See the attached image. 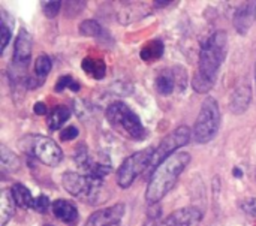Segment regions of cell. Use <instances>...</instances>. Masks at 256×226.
<instances>
[{
	"label": "cell",
	"instance_id": "cell-8",
	"mask_svg": "<svg viewBox=\"0 0 256 226\" xmlns=\"http://www.w3.org/2000/svg\"><path fill=\"white\" fill-rule=\"evenodd\" d=\"M192 140V129L189 126H178L177 129H174L171 134H168L160 142L159 146L154 148V154H153V160H152V172L158 168V165H160L165 159H168L170 156L178 153L177 150L188 146Z\"/></svg>",
	"mask_w": 256,
	"mask_h": 226
},
{
	"label": "cell",
	"instance_id": "cell-1",
	"mask_svg": "<svg viewBox=\"0 0 256 226\" xmlns=\"http://www.w3.org/2000/svg\"><path fill=\"white\" fill-rule=\"evenodd\" d=\"M228 54V36L219 30L207 38L200 50L198 70L192 76V88L196 93L210 92L218 80L222 63Z\"/></svg>",
	"mask_w": 256,
	"mask_h": 226
},
{
	"label": "cell",
	"instance_id": "cell-21",
	"mask_svg": "<svg viewBox=\"0 0 256 226\" xmlns=\"http://www.w3.org/2000/svg\"><path fill=\"white\" fill-rule=\"evenodd\" d=\"M10 192H12L15 204L20 208H32L34 198L32 196V192L28 190V188H26L22 183H15L10 188Z\"/></svg>",
	"mask_w": 256,
	"mask_h": 226
},
{
	"label": "cell",
	"instance_id": "cell-3",
	"mask_svg": "<svg viewBox=\"0 0 256 226\" xmlns=\"http://www.w3.org/2000/svg\"><path fill=\"white\" fill-rule=\"evenodd\" d=\"M105 117L111 128L122 136L132 141H144L147 138V129L141 118L124 102L118 100L111 104L105 111Z\"/></svg>",
	"mask_w": 256,
	"mask_h": 226
},
{
	"label": "cell",
	"instance_id": "cell-14",
	"mask_svg": "<svg viewBox=\"0 0 256 226\" xmlns=\"http://www.w3.org/2000/svg\"><path fill=\"white\" fill-rule=\"evenodd\" d=\"M50 70H51V58L48 56H45V54H40L36 58V63H34V75L28 76L26 80L27 81V87L28 88L40 87L45 82V78L50 74Z\"/></svg>",
	"mask_w": 256,
	"mask_h": 226
},
{
	"label": "cell",
	"instance_id": "cell-13",
	"mask_svg": "<svg viewBox=\"0 0 256 226\" xmlns=\"http://www.w3.org/2000/svg\"><path fill=\"white\" fill-rule=\"evenodd\" d=\"M252 102V88L248 84H243L234 90L231 94V102H230V110L234 114H243L248 111L249 105Z\"/></svg>",
	"mask_w": 256,
	"mask_h": 226
},
{
	"label": "cell",
	"instance_id": "cell-17",
	"mask_svg": "<svg viewBox=\"0 0 256 226\" xmlns=\"http://www.w3.org/2000/svg\"><path fill=\"white\" fill-rule=\"evenodd\" d=\"M15 201L10 189H3L0 192V226H6L15 214Z\"/></svg>",
	"mask_w": 256,
	"mask_h": 226
},
{
	"label": "cell",
	"instance_id": "cell-5",
	"mask_svg": "<svg viewBox=\"0 0 256 226\" xmlns=\"http://www.w3.org/2000/svg\"><path fill=\"white\" fill-rule=\"evenodd\" d=\"M20 148L28 156L38 159L46 166H58L63 160V152L58 144L45 135H26L18 141Z\"/></svg>",
	"mask_w": 256,
	"mask_h": 226
},
{
	"label": "cell",
	"instance_id": "cell-6",
	"mask_svg": "<svg viewBox=\"0 0 256 226\" xmlns=\"http://www.w3.org/2000/svg\"><path fill=\"white\" fill-rule=\"evenodd\" d=\"M220 124V110L219 104L214 98H207L200 110V114L195 120L194 129H192V138L198 144H207L210 142Z\"/></svg>",
	"mask_w": 256,
	"mask_h": 226
},
{
	"label": "cell",
	"instance_id": "cell-24",
	"mask_svg": "<svg viewBox=\"0 0 256 226\" xmlns=\"http://www.w3.org/2000/svg\"><path fill=\"white\" fill-rule=\"evenodd\" d=\"M66 88H69V90H72V92H78V90H80V82H76V81L74 80V76H70V75H62V76L57 80L56 86H54V92L60 93V92H63V90H66Z\"/></svg>",
	"mask_w": 256,
	"mask_h": 226
},
{
	"label": "cell",
	"instance_id": "cell-10",
	"mask_svg": "<svg viewBox=\"0 0 256 226\" xmlns=\"http://www.w3.org/2000/svg\"><path fill=\"white\" fill-rule=\"evenodd\" d=\"M201 220L202 213L196 207H183L159 222V226H200Z\"/></svg>",
	"mask_w": 256,
	"mask_h": 226
},
{
	"label": "cell",
	"instance_id": "cell-12",
	"mask_svg": "<svg viewBox=\"0 0 256 226\" xmlns=\"http://www.w3.org/2000/svg\"><path fill=\"white\" fill-rule=\"evenodd\" d=\"M256 18V2H248L234 14V27L238 33L246 34Z\"/></svg>",
	"mask_w": 256,
	"mask_h": 226
},
{
	"label": "cell",
	"instance_id": "cell-15",
	"mask_svg": "<svg viewBox=\"0 0 256 226\" xmlns=\"http://www.w3.org/2000/svg\"><path fill=\"white\" fill-rule=\"evenodd\" d=\"M51 212L56 219L62 220L63 224H74L78 219V210L76 207L66 200H56L52 202Z\"/></svg>",
	"mask_w": 256,
	"mask_h": 226
},
{
	"label": "cell",
	"instance_id": "cell-33",
	"mask_svg": "<svg viewBox=\"0 0 256 226\" xmlns=\"http://www.w3.org/2000/svg\"><path fill=\"white\" fill-rule=\"evenodd\" d=\"M255 87H256V64H255Z\"/></svg>",
	"mask_w": 256,
	"mask_h": 226
},
{
	"label": "cell",
	"instance_id": "cell-31",
	"mask_svg": "<svg viewBox=\"0 0 256 226\" xmlns=\"http://www.w3.org/2000/svg\"><path fill=\"white\" fill-rule=\"evenodd\" d=\"M232 171H234V177H237V178H242L243 177V171L240 168H234Z\"/></svg>",
	"mask_w": 256,
	"mask_h": 226
},
{
	"label": "cell",
	"instance_id": "cell-34",
	"mask_svg": "<svg viewBox=\"0 0 256 226\" xmlns=\"http://www.w3.org/2000/svg\"><path fill=\"white\" fill-rule=\"evenodd\" d=\"M110 226H120V224H112V225H110Z\"/></svg>",
	"mask_w": 256,
	"mask_h": 226
},
{
	"label": "cell",
	"instance_id": "cell-9",
	"mask_svg": "<svg viewBox=\"0 0 256 226\" xmlns=\"http://www.w3.org/2000/svg\"><path fill=\"white\" fill-rule=\"evenodd\" d=\"M32 58V34L21 28L16 34L15 45H14V57L10 62V78L14 81L21 80V76L26 74L27 66Z\"/></svg>",
	"mask_w": 256,
	"mask_h": 226
},
{
	"label": "cell",
	"instance_id": "cell-2",
	"mask_svg": "<svg viewBox=\"0 0 256 226\" xmlns=\"http://www.w3.org/2000/svg\"><path fill=\"white\" fill-rule=\"evenodd\" d=\"M192 158L189 153L178 152L168 159H165L158 168L152 172V177L148 180V186L146 190V200L148 204L156 206L164 196H166L176 183L178 182L180 176L186 170V166L190 164Z\"/></svg>",
	"mask_w": 256,
	"mask_h": 226
},
{
	"label": "cell",
	"instance_id": "cell-16",
	"mask_svg": "<svg viewBox=\"0 0 256 226\" xmlns=\"http://www.w3.org/2000/svg\"><path fill=\"white\" fill-rule=\"evenodd\" d=\"M177 84V78H176V72L174 69H162L154 80V88L159 94L162 96H168L174 92Z\"/></svg>",
	"mask_w": 256,
	"mask_h": 226
},
{
	"label": "cell",
	"instance_id": "cell-20",
	"mask_svg": "<svg viewBox=\"0 0 256 226\" xmlns=\"http://www.w3.org/2000/svg\"><path fill=\"white\" fill-rule=\"evenodd\" d=\"M164 51H165V45H164L162 39H152L147 45H144L141 48L140 57L144 62H154L164 56Z\"/></svg>",
	"mask_w": 256,
	"mask_h": 226
},
{
	"label": "cell",
	"instance_id": "cell-27",
	"mask_svg": "<svg viewBox=\"0 0 256 226\" xmlns=\"http://www.w3.org/2000/svg\"><path fill=\"white\" fill-rule=\"evenodd\" d=\"M10 38H12V33H10V28H9V26H8V22L2 18V24H0V40H2V46H0V51L3 52L4 50H6V46H8V44H9V40H10Z\"/></svg>",
	"mask_w": 256,
	"mask_h": 226
},
{
	"label": "cell",
	"instance_id": "cell-29",
	"mask_svg": "<svg viewBox=\"0 0 256 226\" xmlns=\"http://www.w3.org/2000/svg\"><path fill=\"white\" fill-rule=\"evenodd\" d=\"M240 206H242V210H243V212H246L248 214L256 216V198L244 200Z\"/></svg>",
	"mask_w": 256,
	"mask_h": 226
},
{
	"label": "cell",
	"instance_id": "cell-28",
	"mask_svg": "<svg viewBox=\"0 0 256 226\" xmlns=\"http://www.w3.org/2000/svg\"><path fill=\"white\" fill-rule=\"evenodd\" d=\"M78 128L76 126H68L60 132V140L62 141H72L78 136Z\"/></svg>",
	"mask_w": 256,
	"mask_h": 226
},
{
	"label": "cell",
	"instance_id": "cell-32",
	"mask_svg": "<svg viewBox=\"0 0 256 226\" xmlns=\"http://www.w3.org/2000/svg\"><path fill=\"white\" fill-rule=\"evenodd\" d=\"M144 226H159V222H156V219H152V220H148Z\"/></svg>",
	"mask_w": 256,
	"mask_h": 226
},
{
	"label": "cell",
	"instance_id": "cell-18",
	"mask_svg": "<svg viewBox=\"0 0 256 226\" xmlns=\"http://www.w3.org/2000/svg\"><path fill=\"white\" fill-rule=\"evenodd\" d=\"M72 112L68 106L64 105H58L54 110L50 111L48 117H46V126L50 130H58L69 118H70Z\"/></svg>",
	"mask_w": 256,
	"mask_h": 226
},
{
	"label": "cell",
	"instance_id": "cell-23",
	"mask_svg": "<svg viewBox=\"0 0 256 226\" xmlns=\"http://www.w3.org/2000/svg\"><path fill=\"white\" fill-rule=\"evenodd\" d=\"M80 33L82 36H87V38H98L100 39L105 32L102 28V26L96 21V20H84L81 24H80Z\"/></svg>",
	"mask_w": 256,
	"mask_h": 226
},
{
	"label": "cell",
	"instance_id": "cell-11",
	"mask_svg": "<svg viewBox=\"0 0 256 226\" xmlns=\"http://www.w3.org/2000/svg\"><path fill=\"white\" fill-rule=\"evenodd\" d=\"M124 214V204H116L108 208L94 212L84 226H110L112 224H120L118 220Z\"/></svg>",
	"mask_w": 256,
	"mask_h": 226
},
{
	"label": "cell",
	"instance_id": "cell-7",
	"mask_svg": "<svg viewBox=\"0 0 256 226\" xmlns=\"http://www.w3.org/2000/svg\"><path fill=\"white\" fill-rule=\"evenodd\" d=\"M153 154H154V147H147V148L136 152L132 156L126 158L117 171L118 186L122 189H128L135 183V180L141 174H144L146 171H150Z\"/></svg>",
	"mask_w": 256,
	"mask_h": 226
},
{
	"label": "cell",
	"instance_id": "cell-30",
	"mask_svg": "<svg viewBox=\"0 0 256 226\" xmlns=\"http://www.w3.org/2000/svg\"><path fill=\"white\" fill-rule=\"evenodd\" d=\"M33 112L38 114V116H44V114L48 112V108H46V105L44 102H36L33 105Z\"/></svg>",
	"mask_w": 256,
	"mask_h": 226
},
{
	"label": "cell",
	"instance_id": "cell-25",
	"mask_svg": "<svg viewBox=\"0 0 256 226\" xmlns=\"http://www.w3.org/2000/svg\"><path fill=\"white\" fill-rule=\"evenodd\" d=\"M51 207H52V204H51L50 198H48V196H45V195H39V196H36V200L33 201V206H32V208H33L34 212L40 213V214L46 213Z\"/></svg>",
	"mask_w": 256,
	"mask_h": 226
},
{
	"label": "cell",
	"instance_id": "cell-22",
	"mask_svg": "<svg viewBox=\"0 0 256 226\" xmlns=\"http://www.w3.org/2000/svg\"><path fill=\"white\" fill-rule=\"evenodd\" d=\"M0 166L4 172H16L21 166L20 159L6 146L0 147Z\"/></svg>",
	"mask_w": 256,
	"mask_h": 226
},
{
	"label": "cell",
	"instance_id": "cell-19",
	"mask_svg": "<svg viewBox=\"0 0 256 226\" xmlns=\"http://www.w3.org/2000/svg\"><path fill=\"white\" fill-rule=\"evenodd\" d=\"M81 68L88 76H92L94 80H102L106 75V64L102 58L86 57L81 62Z\"/></svg>",
	"mask_w": 256,
	"mask_h": 226
},
{
	"label": "cell",
	"instance_id": "cell-26",
	"mask_svg": "<svg viewBox=\"0 0 256 226\" xmlns=\"http://www.w3.org/2000/svg\"><path fill=\"white\" fill-rule=\"evenodd\" d=\"M62 2H42V10L46 18H56L62 9Z\"/></svg>",
	"mask_w": 256,
	"mask_h": 226
},
{
	"label": "cell",
	"instance_id": "cell-4",
	"mask_svg": "<svg viewBox=\"0 0 256 226\" xmlns=\"http://www.w3.org/2000/svg\"><path fill=\"white\" fill-rule=\"evenodd\" d=\"M62 183L68 194L81 201L93 206L104 201V198H100L104 195V180H98L75 171H66L62 177Z\"/></svg>",
	"mask_w": 256,
	"mask_h": 226
}]
</instances>
